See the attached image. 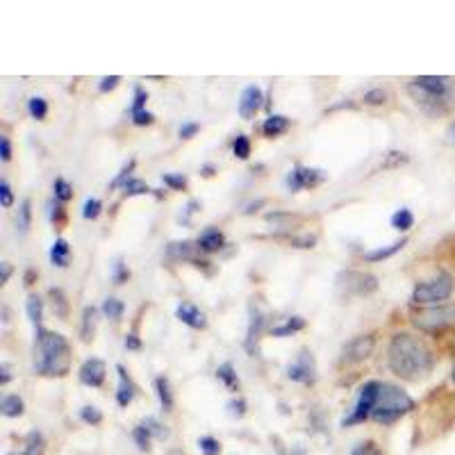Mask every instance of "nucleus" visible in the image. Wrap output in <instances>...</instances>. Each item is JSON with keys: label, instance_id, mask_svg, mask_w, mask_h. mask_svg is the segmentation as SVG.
I'll list each match as a JSON object with an SVG mask.
<instances>
[{"label": "nucleus", "instance_id": "nucleus-57", "mask_svg": "<svg viewBox=\"0 0 455 455\" xmlns=\"http://www.w3.org/2000/svg\"><path fill=\"white\" fill-rule=\"evenodd\" d=\"M125 348H128V351H140L141 348V339L140 337H137V332H128V335H125Z\"/></svg>", "mask_w": 455, "mask_h": 455}, {"label": "nucleus", "instance_id": "nucleus-47", "mask_svg": "<svg viewBox=\"0 0 455 455\" xmlns=\"http://www.w3.org/2000/svg\"><path fill=\"white\" fill-rule=\"evenodd\" d=\"M146 100H148V93H146L144 87L135 89V99H132V108H130V114L135 112H144L146 109Z\"/></svg>", "mask_w": 455, "mask_h": 455}, {"label": "nucleus", "instance_id": "nucleus-6", "mask_svg": "<svg viewBox=\"0 0 455 455\" xmlns=\"http://www.w3.org/2000/svg\"><path fill=\"white\" fill-rule=\"evenodd\" d=\"M414 328L428 335L446 331L451 323H455V303H444V306H430L426 310H419L412 316Z\"/></svg>", "mask_w": 455, "mask_h": 455}, {"label": "nucleus", "instance_id": "nucleus-38", "mask_svg": "<svg viewBox=\"0 0 455 455\" xmlns=\"http://www.w3.org/2000/svg\"><path fill=\"white\" fill-rule=\"evenodd\" d=\"M150 192H153V189H150L144 180H137V178H132V180H128L124 185L125 196H146V194Z\"/></svg>", "mask_w": 455, "mask_h": 455}, {"label": "nucleus", "instance_id": "nucleus-31", "mask_svg": "<svg viewBox=\"0 0 455 455\" xmlns=\"http://www.w3.org/2000/svg\"><path fill=\"white\" fill-rule=\"evenodd\" d=\"M44 446H46V442H44V435L39 433V430H30L26 437V449H23L19 455H42Z\"/></svg>", "mask_w": 455, "mask_h": 455}, {"label": "nucleus", "instance_id": "nucleus-30", "mask_svg": "<svg viewBox=\"0 0 455 455\" xmlns=\"http://www.w3.org/2000/svg\"><path fill=\"white\" fill-rule=\"evenodd\" d=\"M124 312H125V303L121 299H116V296H108V299L103 300V315L108 316V319L112 321L124 319Z\"/></svg>", "mask_w": 455, "mask_h": 455}, {"label": "nucleus", "instance_id": "nucleus-59", "mask_svg": "<svg viewBox=\"0 0 455 455\" xmlns=\"http://www.w3.org/2000/svg\"><path fill=\"white\" fill-rule=\"evenodd\" d=\"M12 264L10 262H3L0 264V284H7L10 283V275H12Z\"/></svg>", "mask_w": 455, "mask_h": 455}, {"label": "nucleus", "instance_id": "nucleus-35", "mask_svg": "<svg viewBox=\"0 0 455 455\" xmlns=\"http://www.w3.org/2000/svg\"><path fill=\"white\" fill-rule=\"evenodd\" d=\"M135 166H137V160H130L128 164H124V169L119 171V176L114 178L112 182H109V189H124V185L128 180H132V171H135Z\"/></svg>", "mask_w": 455, "mask_h": 455}, {"label": "nucleus", "instance_id": "nucleus-15", "mask_svg": "<svg viewBox=\"0 0 455 455\" xmlns=\"http://www.w3.org/2000/svg\"><path fill=\"white\" fill-rule=\"evenodd\" d=\"M176 319L180 321V323H185V326L194 328V331H203V328L207 326L205 315H203L194 303H180V306L176 307Z\"/></svg>", "mask_w": 455, "mask_h": 455}, {"label": "nucleus", "instance_id": "nucleus-55", "mask_svg": "<svg viewBox=\"0 0 455 455\" xmlns=\"http://www.w3.org/2000/svg\"><path fill=\"white\" fill-rule=\"evenodd\" d=\"M291 243L296 249H315L316 237L315 235H303V237H291Z\"/></svg>", "mask_w": 455, "mask_h": 455}, {"label": "nucleus", "instance_id": "nucleus-13", "mask_svg": "<svg viewBox=\"0 0 455 455\" xmlns=\"http://www.w3.org/2000/svg\"><path fill=\"white\" fill-rule=\"evenodd\" d=\"M262 105H264L262 89L255 87V84H251V87L243 89L242 99H239L237 112H239V116H242V119H253L255 114L262 109Z\"/></svg>", "mask_w": 455, "mask_h": 455}, {"label": "nucleus", "instance_id": "nucleus-63", "mask_svg": "<svg viewBox=\"0 0 455 455\" xmlns=\"http://www.w3.org/2000/svg\"><path fill=\"white\" fill-rule=\"evenodd\" d=\"M449 137H451V141H453V144H455V124H451V128H449Z\"/></svg>", "mask_w": 455, "mask_h": 455}, {"label": "nucleus", "instance_id": "nucleus-26", "mask_svg": "<svg viewBox=\"0 0 455 455\" xmlns=\"http://www.w3.org/2000/svg\"><path fill=\"white\" fill-rule=\"evenodd\" d=\"M412 226H414V214L412 210H408V207H401V210H396V212L392 214V228L394 230H398V233H408Z\"/></svg>", "mask_w": 455, "mask_h": 455}, {"label": "nucleus", "instance_id": "nucleus-45", "mask_svg": "<svg viewBox=\"0 0 455 455\" xmlns=\"http://www.w3.org/2000/svg\"><path fill=\"white\" fill-rule=\"evenodd\" d=\"M198 207H201V203H198V201H189V203H187V205L182 207V212L178 214V221H180L182 226H189V223H192L194 212H196Z\"/></svg>", "mask_w": 455, "mask_h": 455}, {"label": "nucleus", "instance_id": "nucleus-36", "mask_svg": "<svg viewBox=\"0 0 455 455\" xmlns=\"http://www.w3.org/2000/svg\"><path fill=\"white\" fill-rule=\"evenodd\" d=\"M233 156L237 160H249L251 157V140L246 135H237L233 141Z\"/></svg>", "mask_w": 455, "mask_h": 455}, {"label": "nucleus", "instance_id": "nucleus-53", "mask_svg": "<svg viewBox=\"0 0 455 455\" xmlns=\"http://www.w3.org/2000/svg\"><path fill=\"white\" fill-rule=\"evenodd\" d=\"M64 219H67V214H64V207L60 205V201L51 203V221L55 223V226H62Z\"/></svg>", "mask_w": 455, "mask_h": 455}, {"label": "nucleus", "instance_id": "nucleus-64", "mask_svg": "<svg viewBox=\"0 0 455 455\" xmlns=\"http://www.w3.org/2000/svg\"><path fill=\"white\" fill-rule=\"evenodd\" d=\"M451 380H453L455 385V355H453V367H451Z\"/></svg>", "mask_w": 455, "mask_h": 455}, {"label": "nucleus", "instance_id": "nucleus-60", "mask_svg": "<svg viewBox=\"0 0 455 455\" xmlns=\"http://www.w3.org/2000/svg\"><path fill=\"white\" fill-rule=\"evenodd\" d=\"M12 380V373L7 364H0V385H7Z\"/></svg>", "mask_w": 455, "mask_h": 455}, {"label": "nucleus", "instance_id": "nucleus-19", "mask_svg": "<svg viewBox=\"0 0 455 455\" xmlns=\"http://www.w3.org/2000/svg\"><path fill=\"white\" fill-rule=\"evenodd\" d=\"M290 130V119L283 116V114H271L269 119L262 124V135L269 137V140H275V137L284 135Z\"/></svg>", "mask_w": 455, "mask_h": 455}, {"label": "nucleus", "instance_id": "nucleus-49", "mask_svg": "<svg viewBox=\"0 0 455 455\" xmlns=\"http://www.w3.org/2000/svg\"><path fill=\"white\" fill-rule=\"evenodd\" d=\"M405 162H408V156H405V153L392 150V153H387V162H383V169H396V166L405 164Z\"/></svg>", "mask_w": 455, "mask_h": 455}, {"label": "nucleus", "instance_id": "nucleus-54", "mask_svg": "<svg viewBox=\"0 0 455 455\" xmlns=\"http://www.w3.org/2000/svg\"><path fill=\"white\" fill-rule=\"evenodd\" d=\"M119 83H121L119 76H105V78L100 80V84H99V92H100V93L112 92V89L119 87Z\"/></svg>", "mask_w": 455, "mask_h": 455}, {"label": "nucleus", "instance_id": "nucleus-27", "mask_svg": "<svg viewBox=\"0 0 455 455\" xmlns=\"http://www.w3.org/2000/svg\"><path fill=\"white\" fill-rule=\"evenodd\" d=\"M26 312H28V319L35 323V326L42 328V319H44V300L39 299L36 294H30L26 300Z\"/></svg>", "mask_w": 455, "mask_h": 455}, {"label": "nucleus", "instance_id": "nucleus-56", "mask_svg": "<svg viewBox=\"0 0 455 455\" xmlns=\"http://www.w3.org/2000/svg\"><path fill=\"white\" fill-rule=\"evenodd\" d=\"M228 410H230L233 417H243V414H246V401H243V398H235V401L228 403Z\"/></svg>", "mask_w": 455, "mask_h": 455}, {"label": "nucleus", "instance_id": "nucleus-11", "mask_svg": "<svg viewBox=\"0 0 455 455\" xmlns=\"http://www.w3.org/2000/svg\"><path fill=\"white\" fill-rule=\"evenodd\" d=\"M373 347H376V337L373 335L353 337L347 347L341 348V364L364 363V360L373 353Z\"/></svg>", "mask_w": 455, "mask_h": 455}, {"label": "nucleus", "instance_id": "nucleus-43", "mask_svg": "<svg viewBox=\"0 0 455 455\" xmlns=\"http://www.w3.org/2000/svg\"><path fill=\"white\" fill-rule=\"evenodd\" d=\"M198 446H201L203 455H219V453H221V442L214 440V437H210V435L201 437V440H198Z\"/></svg>", "mask_w": 455, "mask_h": 455}, {"label": "nucleus", "instance_id": "nucleus-25", "mask_svg": "<svg viewBox=\"0 0 455 455\" xmlns=\"http://www.w3.org/2000/svg\"><path fill=\"white\" fill-rule=\"evenodd\" d=\"M30 223H32V201L30 198H26V201H21V205H19V212H16V230H19L21 235H28Z\"/></svg>", "mask_w": 455, "mask_h": 455}, {"label": "nucleus", "instance_id": "nucleus-22", "mask_svg": "<svg viewBox=\"0 0 455 455\" xmlns=\"http://www.w3.org/2000/svg\"><path fill=\"white\" fill-rule=\"evenodd\" d=\"M156 392H157V398H160V405L164 412H171L173 410V392H171V383L169 378L166 376H157L156 378Z\"/></svg>", "mask_w": 455, "mask_h": 455}, {"label": "nucleus", "instance_id": "nucleus-40", "mask_svg": "<svg viewBox=\"0 0 455 455\" xmlns=\"http://www.w3.org/2000/svg\"><path fill=\"white\" fill-rule=\"evenodd\" d=\"M112 280L116 284H125L130 280V269L124 259H116V262L112 264Z\"/></svg>", "mask_w": 455, "mask_h": 455}, {"label": "nucleus", "instance_id": "nucleus-10", "mask_svg": "<svg viewBox=\"0 0 455 455\" xmlns=\"http://www.w3.org/2000/svg\"><path fill=\"white\" fill-rule=\"evenodd\" d=\"M328 173L321 169H310V166H294L287 173V187L291 192H300V189H310V187H319L321 182L326 180Z\"/></svg>", "mask_w": 455, "mask_h": 455}, {"label": "nucleus", "instance_id": "nucleus-28", "mask_svg": "<svg viewBox=\"0 0 455 455\" xmlns=\"http://www.w3.org/2000/svg\"><path fill=\"white\" fill-rule=\"evenodd\" d=\"M217 378L226 385L228 389H230V392H237L239 389V378H237V371H235L233 363H223L221 367L217 369Z\"/></svg>", "mask_w": 455, "mask_h": 455}, {"label": "nucleus", "instance_id": "nucleus-58", "mask_svg": "<svg viewBox=\"0 0 455 455\" xmlns=\"http://www.w3.org/2000/svg\"><path fill=\"white\" fill-rule=\"evenodd\" d=\"M0 157H3V162L12 160V144L5 135L0 137Z\"/></svg>", "mask_w": 455, "mask_h": 455}, {"label": "nucleus", "instance_id": "nucleus-62", "mask_svg": "<svg viewBox=\"0 0 455 455\" xmlns=\"http://www.w3.org/2000/svg\"><path fill=\"white\" fill-rule=\"evenodd\" d=\"M203 176L205 178H210V176H214V166H203V171H201Z\"/></svg>", "mask_w": 455, "mask_h": 455}, {"label": "nucleus", "instance_id": "nucleus-50", "mask_svg": "<svg viewBox=\"0 0 455 455\" xmlns=\"http://www.w3.org/2000/svg\"><path fill=\"white\" fill-rule=\"evenodd\" d=\"M198 130H201V125L194 124V121H185V124L178 128V135H180V140H192V137L198 135Z\"/></svg>", "mask_w": 455, "mask_h": 455}, {"label": "nucleus", "instance_id": "nucleus-14", "mask_svg": "<svg viewBox=\"0 0 455 455\" xmlns=\"http://www.w3.org/2000/svg\"><path fill=\"white\" fill-rule=\"evenodd\" d=\"M249 312H251V319H249V331H246V341H243V347H246V351L249 353H255L253 344L259 339V335H262L264 321L267 319H264V312L259 310L255 303H251Z\"/></svg>", "mask_w": 455, "mask_h": 455}, {"label": "nucleus", "instance_id": "nucleus-32", "mask_svg": "<svg viewBox=\"0 0 455 455\" xmlns=\"http://www.w3.org/2000/svg\"><path fill=\"white\" fill-rule=\"evenodd\" d=\"M28 112H30L32 119L44 121L48 116V100L42 99V96H32V99L28 100Z\"/></svg>", "mask_w": 455, "mask_h": 455}, {"label": "nucleus", "instance_id": "nucleus-16", "mask_svg": "<svg viewBox=\"0 0 455 455\" xmlns=\"http://www.w3.org/2000/svg\"><path fill=\"white\" fill-rule=\"evenodd\" d=\"M116 373H119V387H116V403L121 405V408H128L132 401H135V394H137V387L135 383H132V378L128 376V371H125L124 364H116Z\"/></svg>", "mask_w": 455, "mask_h": 455}, {"label": "nucleus", "instance_id": "nucleus-48", "mask_svg": "<svg viewBox=\"0 0 455 455\" xmlns=\"http://www.w3.org/2000/svg\"><path fill=\"white\" fill-rule=\"evenodd\" d=\"M351 455H383V451L378 449L376 442H360V444L351 451Z\"/></svg>", "mask_w": 455, "mask_h": 455}, {"label": "nucleus", "instance_id": "nucleus-23", "mask_svg": "<svg viewBox=\"0 0 455 455\" xmlns=\"http://www.w3.org/2000/svg\"><path fill=\"white\" fill-rule=\"evenodd\" d=\"M96 316H99V310L93 306H87L83 310V321H80V337L83 341H92L93 339V331H96Z\"/></svg>", "mask_w": 455, "mask_h": 455}, {"label": "nucleus", "instance_id": "nucleus-7", "mask_svg": "<svg viewBox=\"0 0 455 455\" xmlns=\"http://www.w3.org/2000/svg\"><path fill=\"white\" fill-rule=\"evenodd\" d=\"M380 387H383V383H380V380H367V383L360 387L355 405H353V410L348 412V417H344V421H341V426H344V428H347V426L364 424L367 419H371L373 408H376L378 396H380Z\"/></svg>", "mask_w": 455, "mask_h": 455}, {"label": "nucleus", "instance_id": "nucleus-44", "mask_svg": "<svg viewBox=\"0 0 455 455\" xmlns=\"http://www.w3.org/2000/svg\"><path fill=\"white\" fill-rule=\"evenodd\" d=\"M162 182L171 189H176V192H182L187 187V178L182 173H162Z\"/></svg>", "mask_w": 455, "mask_h": 455}, {"label": "nucleus", "instance_id": "nucleus-39", "mask_svg": "<svg viewBox=\"0 0 455 455\" xmlns=\"http://www.w3.org/2000/svg\"><path fill=\"white\" fill-rule=\"evenodd\" d=\"M100 212H103V203H100V198H87L83 205V217L87 219V221H96V219L100 217Z\"/></svg>", "mask_w": 455, "mask_h": 455}, {"label": "nucleus", "instance_id": "nucleus-37", "mask_svg": "<svg viewBox=\"0 0 455 455\" xmlns=\"http://www.w3.org/2000/svg\"><path fill=\"white\" fill-rule=\"evenodd\" d=\"M132 440H135V444L140 446V451H150V440H153V435H150V430L146 428L144 424H137L135 430H132Z\"/></svg>", "mask_w": 455, "mask_h": 455}, {"label": "nucleus", "instance_id": "nucleus-12", "mask_svg": "<svg viewBox=\"0 0 455 455\" xmlns=\"http://www.w3.org/2000/svg\"><path fill=\"white\" fill-rule=\"evenodd\" d=\"M105 373H108V369H105L103 360H99V357H89V360L83 363V367H80L78 378L80 383L87 385V387H100V385L105 383Z\"/></svg>", "mask_w": 455, "mask_h": 455}, {"label": "nucleus", "instance_id": "nucleus-17", "mask_svg": "<svg viewBox=\"0 0 455 455\" xmlns=\"http://www.w3.org/2000/svg\"><path fill=\"white\" fill-rule=\"evenodd\" d=\"M223 246H226V237H223L221 230L214 226L205 228L201 233V237H198V249H201L203 253H217Z\"/></svg>", "mask_w": 455, "mask_h": 455}, {"label": "nucleus", "instance_id": "nucleus-51", "mask_svg": "<svg viewBox=\"0 0 455 455\" xmlns=\"http://www.w3.org/2000/svg\"><path fill=\"white\" fill-rule=\"evenodd\" d=\"M130 119H132V124H135V125L144 128V125H150V124H153V121H156V114L148 112V109H144V112L130 114Z\"/></svg>", "mask_w": 455, "mask_h": 455}, {"label": "nucleus", "instance_id": "nucleus-18", "mask_svg": "<svg viewBox=\"0 0 455 455\" xmlns=\"http://www.w3.org/2000/svg\"><path fill=\"white\" fill-rule=\"evenodd\" d=\"M51 262L57 269H67L68 262H71V246H68L67 239H55L51 246Z\"/></svg>", "mask_w": 455, "mask_h": 455}, {"label": "nucleus", "instance_id": "nucleus-1", "mask_svg": "<svg viewBox=\"0 0 455 455\" xmlns=\"http://www.w3.org/2000/svg\"><path fill=\"white\" fill-rule=\"evenodd\" d=\"M387 363L398 378L417 383L433 371L435 355L424 339L410 335V332H396L389 339Z\"/></svg>", "mask_w": 455, "mask_h": 455}, {"label": "nucleus", "instance_id": "nucleus-2", "mask_svg": "<svg viewBox=\"0 0 455 455\" xmlns=\"http://www.w3.org/2000/svg\"><path fill=\"white\" fill-rule=\"evenodd\" d=\"M71 369V347L67 337L39 328L35 335V371L39 376H67Z\"/></svg>", "mask_w": 455, "mask_h": 455}, {"label": "nucleus", "instance_id": "nucleus-52", "mask_svg": "<svg viewBox=\"0 0 455 455\" xmlns=\"http://www.w3.org/2000/svg\"><path fill=\"white\" fill-rule=\"evenodd\" d=\"M0 205L3 207L14 205V194H12V187L7 180L0 182Z\"/></svg>", "mask_w": 455, "mask_h": 455}, {"label": "nucleus", "instance_id": "nucleus-34", "mask_svg": "<svg viewBox=\"0 0 455 455\" xmlns=\"http://www.w3.org/2000/svg\"><path fill=\"white\" fill-rule=\"evenodd\" d=\"M52 194H55V201L68 203L73 198L71 182L64 180V178H57V180L52 182Z\"/></svg>", "mask_w": 455, "mask_h": 455}, {"label": "nucleus", "instance_id": "nucleus-33", "mask_svg": "<svg viewBox=\"0 0 455 455\" xmlns=\"http://www.w3.org/2000/svg\"><path fill=\"white\" fill-rule=\"evenodd\" d=\"M48 296L52 299V310H55L57 316H67L68 315V303H67V296L60 287H52L48 290Z\"/></svg>", "mask_w": 455, "mask_h": 455}, {"label": "nucleus", "instance_id": "nucleus-21", "mask_svg": "<svg viewBox=\"0 0 455 455\" xmlns=\"http://www.w3.org/2000/svg\"><path fill=\"white\" fill-rule=\"evenodd\" d=\"M23 410H26V403H23V398L19 394H7V396H3V403H0L3 417L14 419V417H21Z\"/></svg>", "mask_w": 455, "mask_h": 455}, {"label": "nucleus", "instance_id": "nucleus-46", "mask_svg": "<svg viewBox=\"0 0 455 455\" xmlns=\"http://www.w3.org/2000/svg\"><path fill=\"white\" fill-rule=\"evenodd\" d=\"M387 100V92L385 89H369L364 93V105H383Z\"/></svg>", "mask_w": 455, "mask_h": 455}, {"label": "nucleus", "instance_id": "nucleus-61", "mask_svg": "<svg viewBox=\"0 0 455 455\" xmlns=\"http://www.w3.org/2000/svg\"><path fill=\"white\" fill-rule=\"evenodd\" d=\"M35 278H36L35 269H28V271H26V284H28V287H30V284L35 283Z\"/></svg>", "mask_w": 455, "mask_h": 455}, {"label": "nucleus", "instance_id": "nucleus-9", "mask_svg": "<svg viewBox=\"0 0 455 455\" xmlns=\"http://www.w3.org/2000/svg\"><path fill=\"white\" fill-rule=\"evenodd\" d=\"M287 378L291 383L299 385H315L316 380V364L310 348H300L294 363L287 364Z\"/></svg>", "mask_w": 455, "mask_h": 455}, {"label": "nucleus", "instance_id": "nucleus-41", "mask_svg": "<svg viewBox=\"0 0 455 455\" xmlns=\"http://www.w3.org/2000/svg\"><path fill=\"white\" fill-rule=\"evenodd\" d=\"M80 419L89 426H99L100 421H103V412H100L99 408H93V405H84V408L80 410Z\"/></svg>", "mask_w": 455, "mask_h": 455}, {"label": "nucleus", "instance_id": "nucleus-3", "mask_svg": "<svg viewBox=\"0 0 455 455\" xmlns=\"http://www.w3.org/2000/svg\"><path fill=\"white\" fill-rule=\"evenodd\" d=\"M412 99L426 109H444L449 99L453 96V78L444 76H419L410 83Z\"/></svg>", "mask_w": 455, "mask_h": 455}, {"label": "nucleus", "instance_id": "nucleus-29", "mask_svg": "<svg viewBox=\"0 0 455 455\" xmlns=\"http://www.w3.org/2000/svg\"><path fill=\"white\" fill-rule=\"evenodd\" d=\"M166 255L173 259H194V243L192 242H173L166 246Z\"/></svg>", "mask_w": 455, "mask_h": 455}, {"label": "nucleus", "instance_id": "nucleus-8", "mask_svg": "<svg viewBox=\"0 0 455 455\" xmlns=\"http://www.w3.org/2000/svg\"><path fill=\"white\" fill-rule=\"evenodd\" d=\"M337 290L344 296H369L378 290V278L363 271H341L337 275Z\"/></svg>", "mask_w": 455, "mask_h": 455}, {"label": "nucleus", "instance_id": "nucleus-42", "mask_svg": "<svg viewBox=\"0 0 455 455\" xmlns=\"http://www.w3.org/2000/svg\"><path fill=\"white\" fill-rule=\"evenodd\" d=\"M141 424H144L146 428L150 430V435H153V437H157V440H166V437H169V430H166V426H162L156 417H146Z\"/></svg>", "mask_w": 455, "mask_h": 455}, {"label": "nucleus", "instance_id": "nucleus-20", "mask_svg": "<svg viewBox=\"0 0 455 455\" xmlns=\"http://www.w3.org/2000/svg\"><path fill=\"white\" fill-rule=\"evenodd\" d=\"M405 243H408V239H396V242H392L389 246H380V249H373V251H367L364 253V259L367 262H383V259H389L392 255H396L398 251L403 249Z\"/></svg>", "mask_w": 455, "mask_h": 455}, {"label": "nucleus", "instance_id": "nucleus-5", "mask_svg": "<svg viewBox=\"0 0 455 455\" xmlns=\"http://www.w3.org/2000/svg\"><path fill=\"white\" fill-rule=\"evenodd\" d=\"M455 280L449 271H440L435 278L419 283L412 290V300L414 306H442L444 300H449L453 296Z\"/></svg>", "mask_w": 455, "mask_h": 455}, {"label": "nucleus", "instance_id": "nucleus-4", "mask_svg": "<svg viewBox=\"0 0 455 455\" xmlns=\"http://www.w3.org/2000/svg\"><path fill=\"white\" fill-rule=\"evenodd\" d=\"M414 410V401L408 392L398 387V385L392 383H383L380 387V396H378V403L373 408L371 419L378 421V424H394L398 421L401 417H405L408 412Z\"/></svg>", "mask_w": 455, "mask_h": 455}, {"label": "nucleus", "instance_id": "nucleus-24", "mask_svg": "<svg viewBox=\"0 0 455 455\" xmlns=\"http://www.w3.org/2000/svg\"><path fill=\"white\" fill-rule=\"evenodd\" d=\"M306 328V319L303 316H290V319L284 321L283 326H274L271 328V335L274 337H290L294 332H300Z\"/></svg>", "mask_w": 455, "mask_h": 455}]
</instances>
